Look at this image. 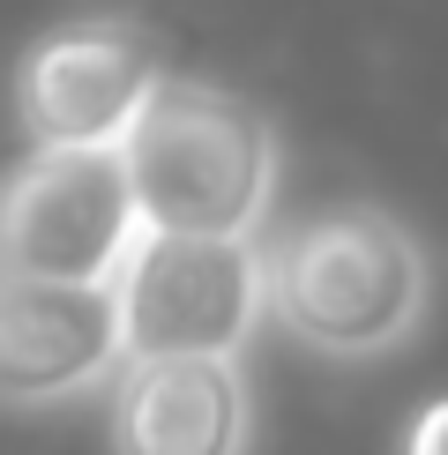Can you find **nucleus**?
<instances>
[{
  "instance_id": "nucleus-4",
  "label": "nucleus",
  "mask_w": 448,
  "mask_h": 455,
  "mask_svg": "<svg viewBox=\"0 0 448 455\" xmlns=\"http://www.w3.org/2000/svg\"><path fill=\"white\" fill-rule=\"evenodd\" d=\"M142 239L112 149H30L0 172V276L8 283H112Z\"/></svg>"
},
{
  "instance_id": "nucleus-2",
  "label": "nucleus",
  "mask_w": 448,
  "mask_h": 455,
  "mask_svg": "<svg viewBox=\"0 0 448 455\" xmlns=\"http://www.w3.org/2000/svg\"><path fill=\"white\" fill-rule=\"evenodd\" d=\"M142 232L261 239L284 187V142L269 112L210 75H157V90L112 142Z\"/></svg>"
},
{
  "instance_id": "nucleus-1",
  "label": "nucleus",
  "mask_w": 448,
  "mask_h": 455,
  "mask_svg": "<svg viewBox=\"0 0 448 455\" xmlns=\"http://www.w3.org/2000/svg\"><path fill=\"white\" fill-rule=\"evenodd\" d=\"M426 307H434L426 239L381 202H336L261 239V321H276L314 358L336 366L396 358L426 329Z\"/></svg>"
},
{
  "instance_id": "nucleus-6",
  "label": "nucleus",
  "mask_w": 448,
  "mask_h": 455,
  "mask_svg": "<svg viewBox=\"0 0 448 455\" xmlns=\"http://www.w3.org/2000/svg\"><path fill=\"white\" fill-rule=\"evenodd\" d=\"M112 283H8L0 276V411H60L120 373Z\"/></svg>"
},
{
  "instance_id": "nucleus-5",
  "label": "nucleus",
  "mask_w": 448,
  "mask_h": 455,
  "mask_svg": "<svg viewBox=\"0 0 448 455\" xmlns=\"http://www.w3.org/2000/svg\"><path fill=\"white\" fill-rule=\"evenodd\" d=\"M157 75L164 52L135 15H68L15 60V127L30 149H112Z\"/></svg>"
},
{
  "instance_id": "nucleus-7",
  "label": "nucleus",
  "mask_w": 448,
  "mask_h": 455,
  "mask_svg": "<svg viewBox=\"0 0 448 455\" xmlns=\"http://www.w3.org/2000/svg\"><path fill=\"white\" fill-rule=\"evenodd\" d=\"M254 388L239 358H120L112 455H247Z\"/></svg>"
},
{
  "instance_id": "nucleus-3",
  "label": "nucleus",
  "mask_w": 448,
  "mask_h": 455,
  "mask_svg": "<svg viewBox=\"0 0 448 455\" xmlns=\"http://www.w3.org/2000/svg\"><path fill=\"white\" fill-rule=\"evenodd\" d=\"M112 299L127 358H239L261 329V239L142 232Z\"/></svg>"
},
{
  "instance_id": "nucleus-8",
  "label": "nucleus",
  "mask_w": 448,
  "mask_h": 455,
  "mask_svg": "<svg viewBox=\"0 0 448 455\" xmlns=\"http://www.w3.org/2000/svg\"><path fill=\"white\" fill-rule=\"evenodd\" d=\"M404 455H448V395H434V403L404 426Z\"/></svg>"
}]
</instances>
